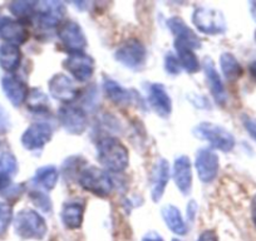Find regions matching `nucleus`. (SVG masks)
<instances>
[{
  "label": "nucleus",
  "instance_id": "nucleus-1",
  "mask_svg": "<svg viewBox=\"0 0 256 241\" xmlns=\"http://www.w3.org/2000/svg\"><path fill=\"white\" fill-rule=\"evenodd\" d=\"M97 156L100 164L113 172H122L126 170L130 160L124 144L113 137L100 140L97 144Z\"/></svg>",
  "mask_w": 256,
  "mask_h": 241
},
{
  "label": "nucleus",
  "instance_id": "nucleus-2",
  "mask_svg": "<svg viewBox=\"0 0 256 241\" xmlns=\"http://www.w3.org/2000/svg\"><path fill=\"white\" fill-rule=\"evenodd\" d=\"M14 228L16 235L26 240L28 238L42 240L48 231L44 218L33 210L19 211L14 218Z\"/></svg>",
  "mask_w": 256,
  "mask_h": 241
},
{
  "label": "nucleus",
  "instance_id": "nucleus-3",
  "mask_svg": "<svg viewBox=\"0 0 256 241\" xmlns=\"http://www.w3.org/2000/svg\"><path fill=\"white\" fill-rule=\"evenodd\" d=\"M78 182L86 191L102 198L110 195L113 190V182L110 174L94 166L83 168L80 174Z\"/></svg>",
  "mask_w": 256,
  "mask_h": 241
},
{
  "label": "nucleus",
  "instance_id": "nucleus-4",
  "mask_svg": "<svg viewBox=\"0 0 256 241\" xmlns=\"http://www.w3.org/2000/svg\"><path fill=\"white\" fill-rule=\"evenodd\" d=\"M195 134L198 138L206 140L214 148L222 152H230L235 147V138L228 131L218 124L202 122L195 128Z\"/></svg>",
  "mask_w": 256,
  "mask_h": 241
},
{
  "label": "nucleus",
  "instance_id": "nucleus-5",
  "mask_svg": "<svg viewBox=\"0 0 256 241\" xmlns=\"http://www.w3.org/2000/svg\"><path fill=\"white\" fill-rule=\"evenodd\" d=\"M192 22L198 30L210 36L222 34L226 30V22L222 13L212 8L201 6L195 9L192 14Z\"/></svg>",
  "mask_w": 256,
  "mask_h": 241
},
{
  "label": "nucleus",
  "instance_id": "nucleus-6",
  "mask_svg": "<svg viewBox=\"0 0 256 241\" xmlns=\"http://www.w3.org/2000/svg\"><path fill=\"white\" fill-rule=\"evenodd\" d=\"M114 56L120 64L127 68L140 70L146 62L147 52L138 39H128L118 46Z\"/></svg>",
  "mask_w": 256,
  "mask_h": 241
},
{
  "label": "nucleus",
  "instance_id": "nucleus-7",
  "mask_svg": "<svg viewBox=\"0 0 256 241\" xmlns=\"http://www.w3.org/2000/svg\"><path fill=\"white\" fill-rule=\"evenodd\" d=\"M63 66L80 82L90 80L94 72V60L84 52L70 53V56L64 60Z\"/></svg>",
  "mask_w": 256,
  "mask_h": 241
},
{
  "label": "nucleus",
  "instance_id": "nucleus-8",
  "mask_svg": "<svg viewBox=\"0 0 256 241\" xmlns=\"http://www.w3.org/2000/svg\"><path fill=\"white\" fill-rule=\"evenodd\" d=\"M63 128L72 134H82L88 126V118L84 110L74 106H62L58 112Z\"/></svg>",
  "mask_w": 256,
  "mask_h": 241
},
{
  "label": "nucleus",
  "instance_id": "nucleus-9",
  "mask_svg": "<svg viewBox=\"0 0 256 241\" xmlns=\"http://www.w3.org/2000/svg\"><path fill=\"white\" fill-rule=\"evenodd\" d=\"M56 34L63 46L70 49V53L83 52V49L87 46L84 32L82 30L80 24L76 23L74 20H66L64 23H62Z\"/></svg>",
  "mask_w": 256,
  "mask_h": 241
},
{
  "label": "nucleus",
  "instance_id": "nucleus-10",
  "mask_svg": "<svg viewBox=\"0 0 256 241\" xmlns=\"http://www.w3.org/2000/svg\"><path fill=\"white\" fill-rule=\"evenodd\" d=\"M52 134H53V130L48 124H43V122L33 124L26 130L22 136V144L24 148L29 151L42 150L50 141Z\"/></svg>",
  "mask_w": 256,
  "mask_h": 241
},
{
  "label": "nucleus",
  "instance_id": "nucleus-11",
  "mask_svg": "<svg viewBox=\"0 0 256 241\" xmlns=\"http://www.w3.org/2000/svg\"><path fill=\"white\" fill-rule=\"evenodd\" d=\"M198 178L204 184L212 182L218 174V156L208 148H201L196 154L195 161Z\"/></svg>",
  "mask_w": 256,
  "mask_h": 241
},
{
  "label": "nucleus",
  "instance_id": "nucleus-12",
  "mask_svg": "<svg viewBox=\"0 0 256 241\" xmlns=\"http://www.w3.org/2000/svg\"><path fill=\"white\" fill-rule=\"evenodd\" d=\"M64 4L60 2H38L36 6V22L44 28H54L64 16Z\"/></svg>",
  "mask_w": 256,
  "mask_h": 241
},
{
  "label": "nucleus",
  "instance_id": "nucleus-13",
  "mask_svg": "<svg viewBox=\"0 0 256 241\" xmlns=\"http://www.w3.org/2000/svg\"><path fill=\"white\" fill-rule=\"evenodd\" d=\"M48 87L52 97L64 103L73 102L77 100L78 94H80L74 82L68 76L62 74V73L50 78Z\"/></svg>",
  "mask_w": 256,
  "mask_h": 241
},
{
  "label": "nucleus",
  "instance_id": "nucleus-14",
  "mask_svg": "<svg viewBox=\"0 0 256 241\" xmlns=\"http://www.w3.org/2000/svg\"><path fill=\"white\" fill-rule=\"evenodd\" d=\"M167 26H168L172 34L176 36L177 43L184 44L191 49H198L201 46V40L198 34L191 28H188V26L181 18H178V16L170 18L167 20Z\"/></svg>",
  "mask_w": 256,
  "mask_h": 241
},
{
  "label": "nucleus",
  "instance_id": "nucleus-15",
  "mask_svg": "<svg viewBox=\"0 0 256 241\" xmlns=\"http://www.w3.org/2000/svg\"><path fill=\"white\" fill-rule=\"evenodd\" d=\"M0 36L6 40V43L18 46L28 40L29 33L22 22L4 18L0 20Z\"/></svg>",
  "mask_w": 256,
  "mask_h": 241
},
{
  "label": "nucleus",
  "instance_id": "nucleus-16",
  "mask_svg": "<svg viewBox=\"0 0 256 241\" xmlns=\"http://www.w3.org/2000/svg\"><path fill=\"white\" fill-rule=\"evenodd\" d=\"M170 180V164L164 158L157 160L151 177V195L154 202L161 200Z\"/></svg>",
  "mask_w": 256,
  "mask_h": 241
},
{
  "label": "nucleus",
  "instance_id": "nucleus-17",
  "mask_svg": "<svg viewBox=\"0 0 256 241\" xmlns=\"http://www.w3.org/2000/svg\"><path fill=\"white\" fill-rule=\"evenodd\" d=\"M148 102L154 112L161 117H168L172 110V102L166 88L160 83H152L147 90Z\"/></svg>",
  "mask_w": 256,
  "mask_h": 241
},
{
  "label": "nucleus",
  "instance_id": "nucleus-18",
  "mask_svg": "<svg viewBox=\"0 0 256 241\" xmlns=\"http://www.w3.org/2000/svg\"><path fill=\"white\" fill-rule=\"evenodd\" d=\"M204 70H205L206 78H208V86L210 87L211 94L215 98L218 104L224 106L228 100V94H226L225 87L221 80L220 74L216 70L215 64H214L212 59L206 58L204 62Z\"/></svg>",
  "mask_w": 256,
  "mask_h": 241
},
{
  "label": "nucleus",
  "instance_id": "nucleus-19",
  "mask_svg": "<svg viewBox=\"0 0 256 241\" xmlns=\"http://www.w3.org/2000/svg\"><path fill=\"white\" fill-rule=\"evenodd\" d=\"M2 87H3L4 93L6 98L10 100V103L16 107L23 104L28 97V87L26 83L18 77L14 76H6L2 80Z\"/></svg>",
  "mask_w": 256,
  "mask_h": 241
},
{
  "label": "nucleus",
  "instance_id": "nucleus-20",
  "mask_svg": "<svg viewBox=\"0 0 256 241\" xmlns=\"http://www.w3.org/2000/svg\"><path fill=\"white\" fill-rule=\"evenodd\" d=\"M174 180L177 188L184 195L191 191L192 188V170L191 162L187 156L177 157L174 164Z\"/></svg>",
  "mask_w": 256,
  "mask_h": 241
},
{
  "label": "nucleus",
  "instance_id": "nucleus-21",
  "mask_svg": "<svg viewBox=\"0 0 256 241\" xmlns=\"http://www.w3.org/2000/svg\"><path fill=\"white\" fill-rule=\"evenodd\" d=\"M83 215H84V202L73 200L64 204L60 216L66 228L77 230L82 226Z\"/></svg>",
  "mask_w": 256,
  "mask_h": 241
},
{
  "label": "nucleus",
  "instance_id": "nucleus-22",
  "mask_svg": "<svg viewBox=\"0 0 256 241\" xmlns=\"http://www.w3.org/2000/svg\"><path fill=\"white\" fill-rule=\"evenodd\" d=\"M22 52L19 46L6 43L0 46V67L6 72L13 73L20 66Z\"/></svg>",
  "mask_w": 256,
  "mask_h": 241
},
{
  "label": "nucleus",
  "instance_id": "nucleus-23",
  "mask_svg": "<svg viewBox=\"0 0 256 241\" xmlns=\"http://www.w3.org/2000/svg\"><path fill=\"white\" fill-rule=\"evenodd\" d=\"M162 218L172 232L176 234V235H184L186 234V224H184L181 212L176 206H164L162 208Z\"/></svg>",
  "mask_w": 256,
  "mask_h": 241
},
{
  "label": "nucleus",
  "instance_id": "nucleus-24",
  "mask_svg": "<svg viewBox=\"0 0 256 241\" xmlns=\"http://www.w3.org/2000/svg\"><path fill=\"white\" fill-rule=\"evenodd\" d=\"M174 48L177 52V59L182 68H184L188 73H196L200 70L198 58L196 56L194 49L188 48L184 44L177 43V42H174Z\"/></svg>",
  "mask_w": 256,
  "mask_h": 241
},
{
  "label": "nucleus",
  "instance_id": "nucleus-25",
  "mask_svg": "<svg viewBox=\"0 0 256 241\" xmlns=\"http://www.w3.org/2000/svg\"><path fill=\"white\" fill-rule=\"evenodd\" d=\"M59 174L58 170L54 166H44L36 170V174L33 177V182L39 188H44L46 191H50L56 188L58 182Z\"/></svg>",
  "mask_w": 256,
  "mask_h": 241
},
{
  "label": "nucleus",
  "instance_id": "nucleus-26",
  "mask_svg": "<svg viewBox=\"0 0 256 241\" xmlns=\"http://www.w3.org/2000/svg\"><path fill=\"white\" fill-rule=\"evenodd\" d=\"M103 88H104V92L107 94V97L112 100L116 104H128L131 102V94L127 90L122 87L120 84H118L117 82L112 80H106L103 83Z\"/></svg>",
  "mask_w": 256,
  "mask_h": 241
},
{
  "label": "nucleus",
  "instance_id": "nucleus-27",
  "mask_svg": "<svg viewBox=\"0 0 256 241\" xmlns=\"http://www.w3.org/2000/svg\"><path fill=\"white\" fill-rule=\"evenodd\" d=\"M220 66L224 76H225L226 80H238L244 73L242 67H241L240 63L238 62V59H236L231 53H224L222 56H221Z\"/></svg>",
  "mask_w": 256,
  "mask_h": 241
},
{
  "label": "nucleus",
  "instance_id": "nucleus-28",
  "mask_svg": "<svg viewBox=\"0 0 256 241\" xmlns=\"http://www.w3.org/2000/svg\"><path fill=\"white\" fill-rule=\"evenodd\" d=\"M26 102L32 112H46L49 110L48 97L40 90H32L28 93Z\"/></svg>",
  "mask_w": 256,
  "mask_h": 241
},
{
  "label": "nucleus",
  "instance_id": "nucleus-29",
  "mask_svg": "<svg viewBox=\"0 0 256 241\" xmlns=\"http://www.w3.org/2000/svg\"><path fill=\"white\" fill-rule=\"evenodd\" d=\"M16 170H18V164L13 154L6 152L0 156V174L10 178L16 174Z\"/></svg>",
  "mask_w": 256,
  "mask_h": 241
},
{
  "label": "nucleus",
  "instance_id": "nucleus-30",
  "mask_svg": "<svg viewBox=\"0 0 256 241\" xmlns=\"http://www.w3.org/2000/svg\"><path fill=\"white\" fill-rule=\"evenodd\" d=\"M36 3L34 2H14L10 4V12L18 18H26L36 13Z\"/></svg>",
  "mask_w": 256,
  "mask_h": 241
},
{
  "label": "nucleus",
  "instance_id": "nucleus-31",
  "mask_svg": "<svg viewBox=\"0 0 256 241\" xmlns=\"http://www.w3.org/2000/svg\"><path fill=\"white\" fill-rule=\"evenodd\" d=\"M12 218H13V212H12L10 206L6 204H0V235H3L8 230Z\"/></svg>",
  "mask_w": 256,
  "mask_h": 241
},
{
  "label": "nucleus",
  "instance_id": "nucleus-32",
  "mask_svg": "<svg viewBox=\"0 0 256 241\" xmlns=\"http://www.w3.org/2000/svg\"><path fill=\"white\" fill-rule=\"evenodd\" d=\"M32 198H33V202L44 212H49L52 210V202L46 194L36 191V192L32 194Z\"/></svg>",
  "mask_w": 256,
  "mask_h": 241
},
{
  "label": "nucleus",
  "instance_id": "nucleus-33",
  "mask_svg": "<svg viewBox=\"0 0 256 241\" xmlns=\"http://www.w3.org/2000/svg\"><path fill=\"white\" fill-rule=\"evenodd\" d=\"M164 67L170 74H178L180 70H181V64H180L177 56H174L172 53H168L164 59Z\"/></svg>",
  "mask_w": 256,
  "mask_h": 241
},
{
  "label": "nucleus",
  "instance_id": "nucleus-34",
  "mask_svg": "<svg viewBox=\"0 0 256 241\" xmlns=\"http://www.w3.org/2000/svg\"><path fill=\"white\" fill-rule=\"evenodd\" d=\"M244 124H245L246 130H248V134L256 140V120L254 118H248L246 117L245 120H244Z\"/></svg>",
  "mask_w": 256,
  "mask_h": 241
},
{
  "label": "nucleus",
  "instance_id": "nucleus-35",
  "mask_svg": "<svg viewBox=\"0 0 256 241\" xmlns=\"http://www.w3.org/2000/svg\"><path fill=\"white\" fill-rule=\"evenodd\" d=\"M198 241H218V234L214 230H205L198 236Z\"/></svg>",
  "mask_w": 256,
  "mask_h": 241
},
{
  "label": "nucleus",
  "instance_id": "nucleus-36",
  "mask_svg": "<svg viewBox=\"0 0 256 241\" xmlns=\"http://www.w3.org/2000/svg\"><path fill=\"white\" fill-rule=\"evenodd\" d=\"M9 128V117L6 114V110L0 106V130L6 131Z\"/></svg>",
  "mask_w": 256,
  "mask_h": 241
},
{
  "label": "nucleus",
  "instance_id": "nucleus-37",
  "mask_svg": "<svg viewBox=\"0 0 256 241\" xmlns=\"http://www.w3.org/2000/svg\"><path fill=\"white\" fill-rule=\"evenodd\" d=\"M196 210H198V205H196L195 201L191 200V202L187 205V218H188L190 221H192L194 218H195Z\"/></svg>",
  "mask_w": 256,
  "mask_h": 241
},
{
  "label": "nucleus",
  "instance_id": "nucleus-38",
  "mask_svg": "<svg viewBox=\"0 0 256 241\" xmlns=\"http://www.w3.org/2000/svg\"><path fill=\"white\" fill-rule=\"evenodd\" d=\"M142 241H164V238H162V236L160 234L154 232V231H150V232H147L144 236Z\"/></svg>",
  "mask_w": 256,
  "mask_h": 241
},
{
  "label": "nucleus",
  "instance_id": "nucleus-39",
  "mask_svg": "<svg viewBox=\"0 0 256 241\" xmlns=\"http://www.w3.org/2000/svg\"><path fill=\"white\" fill-rule=\"evenodd\" d=\"M251 220H252L254 226L256 228V195L254 196L252 200H251Z\"/></svg>",
  "mask_w": 256,
  "mask_h": 241
},
{
  "label": "nucleus",
  "instance_id": "nucleus-40",
  "mask_svg": "<svg viewBox=\"0 0 256 241\" xmlns=\"http://www.w3.org/2000/svg\"><path fill=\"white\" fill-rule=\"evenodd\" d=\"M248 70H250L251 77L256 80V60H254V62L250 63V66H248Z\"/></svg>",
  "mask_w": 256,
  "mask_h": 241
},
{
  "label": "nucleus",
  "instance_id": "nucleus-41",
  "mask_svg": "<svg viewBox=\"0 0 256 241\" xmlns=\"http://www.w3.org/2000/svg\"><path fill=\"white\" fill-rule=\"evenodd\" d=\"M250 12H251V16H252L254 20L256 22V2H251L250 3Z\"/></svg>",
  "mask_w": 256,
  "mask_h": 241
},
{
  "label": "nucleus",
  "instance_id": "nucleus-42",
  "mask_svg": "<svg viewBox=\"0 0 256 241\" xmlns=\"http://www.w3.org/2000/svg\"><path fill=\"white\" fill-rule=\"evenodd\" d=\"M172 241H181V240H178V238H174V240Z\"/></svg>",
  "mask_w": 256,
  "mask_h": 241
},
{
  "label": "nucleus",
  "instance_id": "nucleus-43",
  "mask_svg": "<svg viewBox=\"0 0 256 241\" xmlns=\"http://www.w3.org/2000/svg\"><path fill=\"white\" fill-rule=\"evenodd\" d=\"M255 39H256V32H255Z\"/></svg>",
  "mask_w": 256,
  "mask_h": 241
}]
</instances>
